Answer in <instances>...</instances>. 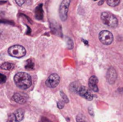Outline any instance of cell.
<instances>
[{"instance_id": "6da1fadb", "label": "cell", "mask_w": 123, "mask_h": 122, "mask_svg": "<svg viewBox=\"0 0 123 122\" xmlns=\"http://www.w3.org/2000/svg\"><path fill=\"white\" fill-rule=\"evenodd\" d=\"M14 81L18 88L23 90L29 88L32 85L31 76L25 72L17 73L14 77Z\"/></svg>"}, {"instance_id": "7a4b0ae2", "label": "cell", "mask_w": 123, "mask_h": 122, "mask_svg": "<svg viewBox=\"0 0 123 122\" xmlns=\"http://www.w3.org/2000/svg\"><path fill=\"white\" fill-rule=\"evenodd\" d=\"M101 19L103 23L110 27H116L118 24V20L117 17L109 12H104L101 14Z\"/></svg>"}, {"instance_id": "3957f363", "label": "cell", "mask_w": 123, "mask_h": 122, "mask_svg": "<svg viewBox=\"0 0 123 122\" xmlns=\"http://www.w3.org/2000/svg\"><path fill=\"white\" fill-rule=\"evenodd\" d=\"M8 53L9 55L14 58H21L24 57L26 54V50L25 48L19 45H15L12 47H10L8 49Z\"/></svg>"}, {"instance_id": "277c9868", "label": "cell", "mask_w": 123, "mask_h": 122, "mask_svg": "<svg viewBox=\"0 0 123 122\" xmlns=\"http://www.w3.org/2000/svg\"><path fill=\"white\" fill-rule=\"evenodd\" d=\"M71 0H63L59 6V16L62 21H65L68 17V12Z\"/></svg>"}, {"instance_id": "5b68a950", "label": "cell", "mask_w": 123, "mask_h": 122, "mask_svg": "<svg viewBox=\"0 0 123 122\" xmlns=\"http://www.w3.org/2000/svg\"><path fill=\"white\" fill-rule=\"evenodd\" d=\"M99 39L103 45H109L112 42L114 37L112 32L107 30H103L100 32L99 35Z\"/></svg>"}, {"instance_id": "8992f818", "label": "cell", "mask_w": 123, "mask_h": 122, "mask_svg": "<svg viewBox=\"0 0 123 122\" xmlns=\"http://www.w3.org/2000/svg\"><path fill=\"white\" fill-rule=\"evenodd\" d=\"M60 80H61L60 76L56 73H53L48 77V78L45 82V84L48 88H54L58 86V85L60 83Z\"/></svg>"}, {"instance_id": "52a82bcc", "label": "cell", "mask_w": 123, "mask_h": 122, "mask_svg": "<svg viewBox=\"0 0 123 122\" xmlns=\"http://www.w3.org/2000/svg\"><path fill=\"white\" fill-rule=\"evenodd\" d=\"M78 94L88 101H92L94 98L92 93L85 86H80L78 91Z\"/></svg>"}, {"instance_id": "ba28073f", "label": "cell", "mask_w": 123, "mask_h": 122, "mask_svg": "<svg viewBox=\"0 0 123 122\" xmlns=\"http://www.w3.org/2000/svg\"><path fill=\"white\" fill-rule=\"evenodd\" d=\"M117 76L116 70L113 68H110L107 70V76H106L107 82L110 84H114L117 80Z\"/></svg>"}, {"instance_id": "9c48e42d", "label": "cell", "mask_w": 123, "mask_h": 122, "mask_svg": "<svg viewBox=\"0 0 123 122\" xmlns=\"http://www.w3.org/2000/svg\"><path fill=\"white\" fill-rule=\"evenodd\" d=\"M97 83H98V78H97V76H92L89 81V86L90 89L94 92H98L99 88L97 86Z\"/></svg>"}, {"instance_id": "30bf717a", "label": "cell", "mask_w": 123, "mask_h": 122, "mask_svg": "<svg viewBox=\"0 0 123 122\" xmlns=\"http://www.w3.org/2000/svg\"><path fill=\"white\" fill-rule=\"evenodd\" d=\"M13 100L16 102V103H18L19 104H25L26 101H27V99L26 97H25L21 93H16L14 94L13 97H12Z\"/></svg>"}, {"instance_id": "8fae6325", "label": "cell", "mask_w": 123, "mask_h": 122, "mask_svg": "<svg viewBox=\"0 0 123 122\" xmlns=\"http://www.w3.org/2000/svg\"><path fill=\"white\" fill-rule=\"evenodd\" d=\"M24 110L22 109H17L14 114L16 116V118H17V122H20L21 121H22L23 118H24Z\"/></svg>"}, {"instance_id": "7c38bea8", "label": "cell", "mask_w": 123, "mask_h": 122, "mask_svg": "<svg viewBox=\"0 0 123 122\" xmlns=\"http://www.w3.org/2000/svg\"><path fill=\"white\" fill-rule=\"evenodd\" d=\"M80 86H79L77 82H74V83H71L69 88H70V91L71 92L75 93H78V91H79V88H80Z\"/></svg>"}, {"instance_id": "4fadbf2b", "label": "cell", "mask_w": 123, "mask_h": 122, "mask_svg": "<svg viewBox=\"0 0 123 122\" xmlns=\"http://www.w3.org/2000/svg\"><path fill=\"white\" fill-rule=\"evenodd\" d=\"M14 68V65L11 63L6 62V63H4L3 64H1V69L2 70H11Z\"/></svg>"}, {"instance_id": "5bb4252c", "label": "cell", "mask_w": 123, "mask_h": 122, "mask_svg": "<svg viewBox=\"0 0 123 122\" xmlns=\"http://www.w3.org/2000/svg\"><path fill=\"white\" fill-rule=\"evenodd\" d=\"M76 122H89L88 120L86 119V116L81 114H79L76 116Z\"/></svg>"}, {"instance_id": "9a60e30c", "label": "cell", "mask_w": 123, "mask_h": 122, "mask_svg": "<svg viewBox=\"0 0 123 122\" xmlns=\"http://www.w3.org/2000/svg\"><path fill=\"white\" fill-rule=\"evenodd\" d=\"M107 4L110 5V6H116L120 4V0H107Z\"/></svg>"}, {"instance_id": "2e32d148", "label": "cell", "mask_w": 123, "mask_h": 122, "mask_svg": "<svg viewBox=\"0 0 123 122\" xmlns=\"http://www.w3.org/2000/svg\"><path fill=\"white\" fill-rule=\"evenodd\" d=\"M6 122H17V118H16V116L14 114H11L9 115L8 118H7V120Z\"/></svg>"}, {"instance_id": "e0dca14e", "label": "cell", "mask_w": 123, "mask_h": 122, "mask_svg": "<svg viewBox=\"0 0 123 122\" xmlns=\"http://www.w3.org/2000/svg\"><path fill=\"white\" fill-rule=\"evenodd\" d=\"M60 94H61V98H62V100H63V101L64 103L67 104V103L69 102V100H68L67 96H66L63 91H61V92H60Z\"/></svg>"}, {"instance_id": "ac0fdd59", "label": "cell", "mask_w": 123, "mask_h": 122, "mask_svg": "<svg viewBox=\"0 0 123 122\" xmlns=\"http://www.w3.org/2000/svg\"><path fill=\"white\" fill-rule=\"evenodd\" d=\"M27 64H26V65H25V68L26 69H28V70H32V69H33V67H34V63L32 62V60H27Z\"/></svg>"}, {"instance_id": "d6986e66", "label": "cell", "mask_w": 123, "mask_h": 122, "mask_svg": "<svg viewBox=\"0 0 123 122\" xmlns=\"http://www.w3.org/2000/svg\"><path fill=\"white\" fill-rule=\"evenodd\" d=\"M15 1H16L17 4L18 6H21L24 5V4L27 1V0H15Z\"/></svg>"}, {"instance_id": "ffe728a7", "label": "cell", "mask_w": 123, "mask_h": 122, "mask_svg": "<svg viewBox=\"0 0 123 122\" xmlns=\"http://www.w3.org/2000/svg\"><path fill=\"white\" fill-rule=\"evenodd\" d=\"M57 106L59 109H62L64 106V102L63 101H58L57 103Z\"/></svg>"}, {"instance_id": "44dd1931", "label": "cell", "mask_w": 123, "mask_h": 122, "mask_svg": "<svg viewBox=\"0 0 123 122\" xmlns=\"http://www.w3.org/2000/svg\"><path fill=\"white\" fill-rule=\"evenodd\" d=\"M0 80H1V83H4L6 82V78L3 74H0Z\"/></svg>"}, {"instance_id": "7402d4cb", "label": "cell", "mask_w": 123, "mask_h": 122, "mask_svg": "<svg viewBox=\"0 0 123 122\" xmlns=\"http://www.w3.org/2000/svg\"><path fill=\"white\" fill-rule=\"evenodd\" d=\"M51 122L50 120H48L47 118H45V117H43L41 119V122Z\"/></svg>"}, {"instance_id": "603a6c76", "label": "cell", "mask_w": 123, "mask_h": 122, "mask_svg": "<svg viewBox=\"0 0 123 122\" xmlns=\"http://www.w3.org/2000/svg\"><path fill=\"white\" fill-rule=\"evenodd\" d=\"M89 114H90L91 116H94V111H93V110H92L91 108H89Z\"/></svg>"}, {"instance_id": "cb8c5ba5", "label": "cell", "mask_w": 123, "mask_h": 122, "mask_svg": "<svg viewBox=\"0 0 123 122\" xmlns=\"http://www.w3.org/2000/svg\"><path fill=\"white\" fill-rule=\"evenodd\" d=\"M104 1H105V0H102V1H100L99 3V5H101V4H102V3L104 2Z\"/></svg>"}, {"instance_id": "d4e9b609", "label": "cell", "mask_w": 123, "mask_h": 122, "mask_svg": "<svg viewBox=\"0 0 123 122\" xmlns=\"http://www.w3.org/2000/svg\"><path fill=\"white\" fill-rule=\"evenodd\" d=\"M94 1H97V0H94Z\"/></svg>"}]
</instances>
